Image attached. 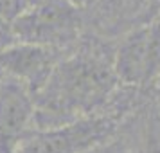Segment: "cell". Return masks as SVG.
I'll list each match as a JSON object with an SVG mask.
<instances>
[{"label": "cell", "mask_w": 160, "mask_h": 153, "mask_svg": "<svg viewBox=\"0 0 160 153\" xmlns=\"http://www.w3.org/2000/svg\"><path fill=\"white\" fill-rule=\"evenodd\" d=\"M119 87L113 58L94 51L63 56L47 85L34 95V130L102 114Z\"/></svg>", "instance_id": "6da1fadb"}, {"label": "cell", "mask_w": 160, "mask_h": 153, "mask_svg": "<svg viewBox=\"0 0 160 153\" xmlns=\"http://www.w3.org/2000/svg\"><path fill=\"white\" fill-rule=\"evenodd\" d=\"M83 8L70 0H34L11 22V36L20 43L61 51L78 42L83 29Z\"/></svg>", "instance_id": "7a4b0ae2"}, {"label": "cell", "mask_w": 160, "mask_h": 153, "mask_svg": "<svg viewBox=\"0 0 160 153\" xmlns=\"http://www.w3.org/2000/svg\"><path fill=\"white\" fill-rule=\"evenodd\" d=\"M115 131V117L102 112L49 130H32L18 153H85L112 140Z\"/></svg>", "instance_id": "3957f363"}, {"label": "cell", "mask_w": 160, "mask_h": 153, "mask_svg": "<svg viewBox=\"0 0 160 153\" xmlns=\"http://www.w3.org/2000/svg\"><path fill=\"white\" fill-rule=\"evenodd\" d=\"M112 58L121 85L142 87L155 79L160 74V13L146 23L131 27Z\"/></svg>", "instance_id": "277c9868"}, {"label": "cell", "mask_w": 160, "mask_h": 153, "mask_svg": "<svg viewBox=\"0 0 160 153\" xmlns=\"http://www.w3.org/2000/svg\"><path fill=\"white\" fill-rule=\"evenodd\" d=\"M61 58V51L56 49L15 42L0 49V70L34 97L47 85Z\"/></svg>", "instance_id": "5b68a950"}, {"label": "cell", "mask_w": 160, "mask_h": 153, "mask_svg": "<svg viewBox=\"0 0 160 153\" xmlns=\"http://www.w3.org/2000/svg\"><path fill=\"white\" fill-rule=\"evenodd\" d=\"M34 130V97L16 81L0 83V153H18Z\"/></svg>", "instance_id": "8992f818"}, {"label": "cell", "mask_w": 160, "mask_h": 153, "mask_svg": "<svg viewBox=\"0 0 160 153\" xmlns=\"http://www.w3.org/2000/svg\"><path fill=\"white\" fill-rule=\"evenodd\" d=\"M102 20L110 23H124L144 15L151 0H95Z\"/></svg>", "instance_id": "52a82bcc"}, {"label": "cell", "mask_w": 160, "mask_h": 153, "mask_svg": "<svg viewBox=\"0 0 160 153\" xmlns=\"http://www.w3.org/2000/svg\"><path fill=\"white\" fill-rule=\"evenodd\" d=\"M85 153H126V150H124V144L121 140L112 139L108 142H102V144L95 146V148H92Z\"/></svg>", "instance_id": "ba28073f"}, {"label": "cell", "mask_w": 160, "mask_h": 153, "mask_svg": "<svg viewBox=\"0 0 160 153\" xmlns=\"http://www.w3.org/2000/svg\"><path fill=\"white\" fill-rule=\"evenodd\" d=\"M133 153H160V139H149Z\"/></svg>", "instance_id": "9c48e42d"}, {"label": "cell", "mask_w": 160, "mask_h": 153, "mask_svg": "<svg viewBox=\"0 0 160 153\" xmlns=\"http://www.w3.org/2000/svg\"><path fill=\"white\" fill-rule=\"evenodd\" d=\"M70 2H74V4H78L79 8H85V6H88V4H94L95 0H70Z\"/></svg>", "instance_id": "30bf717a"}]
</instances>
